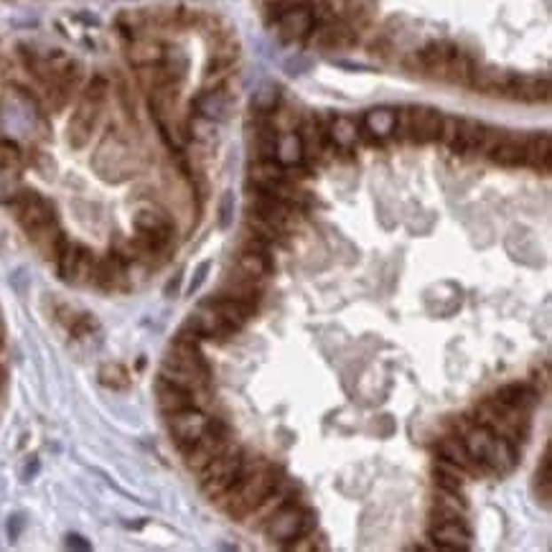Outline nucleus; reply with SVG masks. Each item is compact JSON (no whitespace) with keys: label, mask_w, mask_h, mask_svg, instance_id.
Listing matches in <instances>:
<instances>
[{"label":"nucleus","mask_w":552,"mask_h":552,"mask_svg":"<svg viewBox=\"0 0 552 552\" xmlns=\"http://www.w3.org/2000/svg\"><path fill=\"white\" fill-rule=\"evenodd\" d=\"M283 478H278V471L267 463H260L255 469H242L240 478L229 486L225 494H219L214 501L219 509H225L229 517L242 519L248 517L263 499H265Z\"/></svg>","instance_id":"nucleus-1"},{"label":"nucleus","mask_w":552,"mask_h":552,"mask_svg":"<svg viewBox=\"0 0 552 552\" xmlns=\"http://www.w3.org/2000/svg\"><path fill=\"white\" fill-rule=\"evenodd\" d=\"M161 377L196 395L209 382V364H207L201 349H199V342L176 339L169 349V354L163 357Z\"/></svg>","instance_id":"nucleus-2"},{"label":"nucleus","mask_w":552,"mask_h":552,"mask_svg":"<svg viewBox=\"0 0 552 552\" xmlns=\"http://www.w3.org/2000/svg\"><path fill=\"white\" fill-rule=\"evenodd\" d=\"M107 92H110V82L99 75L92 76L90 84L84 87L82 99L69 117V125H67V140L75 151H82L92 140L97 125H99V117H102V107L107 102Z\"/></svg>","instance_id":"nucleus-3"},{"label":"nucleus","mask_w":552,"mask_h":552,"mask_svg":"<svg viewBox=\"0 0 552 552\" xmlns=\"http://www.w3.org/2000/svg\"><path fill=\"white\" fill-rule=\"evenodd\" d=\"M92 166L99 173V178H105L110 184H122L140 171V155L117 130H110L97 146Z\"/></svg>","instance_id":"nucleus-4"},{"label":"nucleus","mask_w":552,"mask_h":552,"mask_svg":"<svg viewBox=\"0 0 552 552\" xmlns=\"http://www.w3.org/2000/svg\"><path fill=\"white\" fill-rule=\"evenodd\" d=\"M313 527H316V515L304 509V507L290 504V501L283 504L275 515L267 517L265 522H263L267 540H272L278 545H288V542H293L301 534L313 532Z\"/></svg>","instance_id":"nucleus-5"},{"label":"nucleus","mask_w":552,"mask_h":552,"mask_svg":"<svg viewBox=\"0 0 552 552\" xmlns=\"http://www.w3.org/2000/svg\"><path fill=\"white\" fill-rule=\"evenodd\" d=\"M8 207H13V214H16V219H19V225L23 227L26 234H34L38 229L57 225L54 204L46 196H41L38 191L20 189L19 196Z\"/></svg>","instance_id":"nucleus-6"},{"label":"nucleus","mask_w":552,"mask_h":552,"mask_svg":"<svg viewBox=\"0 0 552 552\" xmlns=\"http://www.w3.org/2000/svg\"><path fill=\"white\" fill-rule=\"evenodd\" d=\"M245 469V458L240 451L229 448L222 456H217L211 461L207 469H201V492L209 499H217L219 494H225L229 486L240 478Z\"/></svg>","instance_id":"nucleus-7"},{"label":"nucleus","mask_w":552,"mask_h":552,"mask_svg":"<svg viewBox=\"0 0 552 552\" xmlns=\"http://www.w3.org/2000/svg\"><path fill=\"white\" fill-rule=\"evenodd\" d=\"M229 448H232V440L227 436V428L219 420H209L207 433L199 440H193L189 448H184L181 453H184V461H186V466H189L191 471L199 474L201 469L209 466L214 458L222 456Z\"/></svg>","instance_id":"nucleus-8"},{"label":"nucleus","mask_w":552,"mask_h":552,"mask_svg":"<svg viewBox=\"0 0 552 552\" xmlns=\"http://www.w3.org/2000/svg\"><path fill=\"white\" fill-rule=\"evenodd\" d=\"M456 43L453 41H428L420 51H415L407 67L413 72H418L422 76H430V79H438V82H446V75H448V67H451V59L456 54Z\"/></svg>","instance_id":"nucleus-9"},{"label":"nucleus","mask_w":552,"mask_h":552,"mask_svg":"<svg viewBox=\"0 0 552 552\" xmlns=\"http://www.w3.org/2000/svg\"><path fill=\"white\" fill-rule=\"evenodd\" d=\"M95 252L79 242H69L61 248L57 257L59 265V278L69 286H82V283H90L92 280V272H95Z\"/></svg>","instance_id":"nucleus-10"},{"label":"nucleus","mask_w":552,"mask_h":552,"mask_svg":"<svg viewBox=\"0 0 552 552\" xmlns=\"http://www.w3.org/2000/svg\"><path fill=\"white\" fill-rule=\"evenodd\" d=\"M248 211L257 214L260 219H265L267 225H272L280 234L296 229V225H298V209H296V204L283 201L278 196H270V193H263V191H257V196L249 199Z\"/></svg>","instance_id":"nucleus-11"},{"label":"nucleus","mask_w":552,"mask_h":552,"mask_svg":"<svg viewBox=\"0 0 552 552\" xmlns=\"http://www.w3.org/2000/svg\"><path fill=\"white\" fill-rule=\"evenodd\" d=\"M402 130L407 135L413 143L418 146H428V143H436L440 138V128H443V114L436 110V107H425V105H418V107H410L402 113Z\"/></svg>","instance_id":"nucleus-12"},{"label":"nucleus","mask_w":552,"mask_h":552,"mask_svg":"<svg viewBox=\"0 0 552 552\" xmlns=\"http://www.w3.org/2000/svg\"><path fill=\"white\" fill-rule=\"evenodd\" d=\"M524 140L527 135L504 133V130H489L484 151L501 169H517L524 166Z\"/></svg>","instance_id":"nucleus-13"},{"label":"nucleus","mask_w":552,"mask_h":552,"mask_svg":"<svg viewBox=\"0 0 552 552\" xmlns=\"http://www.w3.org/2000/svg\"><path fill=\"white\" fill-rule=\"evenodd\" d=\"M169 418V430H171L173 443L178 446V451L189 448L193 440H199L207 428H209V420L196 405L193 407H186V410H178V413H171L166 415Z\"/></svg>","instance_id":"nucleus-14"},{"label":"nucleus","mask_w":552,"mask_h":552,"mask_svg":"<svg viewBox=\"0 0 552 552\" xmlns=\"http://www.w3.org/2000/svg\"><path fill=\"white\" fill-rule=\"evenodd\" d=\"M278 36L286 43L304 41L313 34L316 28V16L308 5H288L286 11L278 16Z\"/></svg>","instance_id":"nucleus-15"},{"label":"nucleus","mask_w":552,"mask_h":552,"mask_svg":"<svg viewBox=\"0 0 552 552\" xmlns=\"http://www.w3.org/2000/svg\"><path fill=\"white\" fill-rule=\"evenodd\" d=\"M507 97H509V99H517V102H527V105L548 102V99H550V76L512 75Z\"/></svg>","instance_id":"nucleus-16"},{"label":"nucleus","mask_w":552,"mask_h":552,"mask_svg":"<svg viewBox=\"0 0 552 552\" xmlns=\"http://www.w3.org/2000/svg\"><path fill=\"white\" fill-rule=\"evenodd\" d=\"M184 328L191 331L196 339H211V342H225V339H229L237 331L222 316H217L211 308H207V305H201V311H196L189 321H186Z\"/></svg>","instance_id":"nucleus-17"},{"label":"nucleus","mask_w":552,"mask_h":552,"mask_svg":"<svg viewBox=\"0 0 552 552\" xmlns=\"http://www.w3.org/2000/svg\"><path fill=\"white\" fill-rule=\"evenodd\" d=\"M430 537L438 545L440 550H469L471 548V532L466 530V524L456 519H438L430 527Z\"/></svg>","instance_id":"nucleus-18"},{"label":"nucleus","mask_w":552,"mask_h":552,"mask_svg":"<svg viewBox=\"0 0 552 552\" xmlns=\"http://www.w3.org/2000/svg\"><path fill=\"white\" fill-rule=\"evenodd\" d=\"M486 135H489V128L478 120H471V117H463L458 120L456 135L451 140V151L458 153V155H469V153L484 151V143H486Z\"/></svg>","instance_id":"nucleus-19"},{"label":"nucleus","mask_w":552,"mask_h":552,"mask_svg":"<svg viewBox=\"0 0 552 552\" xmlns=\"http://www.w3.org/2000/svg\"><path fill=\"white\" fill-rule=\"evenodd\" d=\"M313 41L316 46L321 49H328V51H342V49H349L357 43V31L351 23H343V20H331L321 26L316 34H313Z\"/></svg>","instance_id":"nucleus-20"},{"label":"nucleus","mask_w":552,"mask_h":552,"mask_svg":"<svg viewBox=\"0 0 552 552\" xmlns=\"http://www.w3.org/2000/svg\"><path fill=\"white\" fill-rule=\"evenodd\" d=\"M155 402H158L163 415H171V413H178V410H186V407L196 405L193 392L173 384V382L163 380V377H158V382H155Z\"/></svg>","instance_id":"nucleus-21"},{"label":"nucleus","mask_w":552,"mask_h":552,"mask_svg":"<svg viewBox=\"0 0 552 552\" xmlns=\"http://www.w3.org/2000/svg\"><path fill=\"white\" fill-rule=\"evenodd\" d=\"M515 72H507V69H496V67H474V75H471V84L477 92L481 95H499L507 97L509 90V82H512Z\"/></svg>","instance_id":"nucleus-22"},{"label":"nucleus","mask_w":552,"mask_h":552,"mask_svg":"<svg viewBox=\"0 0 552 552\" xmlns=\"http://www.w3.org/2000/svg\"><path fill=\"white\" fill-rule=\"evenodd\" d=\"M207 308H211L217 316H222L232 328H242L252 319L255 308L248 301H237V298H229V296H217V298H209L204 301Z\"/></svg>","instance_id":"nucleus-23"},{"label":"nucleus","mask_w":552,"mask_h":552,"mask_svg":"<svg viewBox=\"0 0 552 552\" xmlns=\"http://www.w3.org/2000/svg\"><path fill=\"white\" fill-rule=\"evenodd\" d=\"M125 275H128V263L120 255L110 252L105 260H97L95 263L92 283L102 288V290H117L125 283Z\"/></svg>","instance_id":"nucleus-24"},{"label":"nucleus","mask_w":552,"mask_h":552,"mask_svg":"<svg viewBox=\"0 0 552 552\" xmlns=\"http://www.w3.org/2000/svg\"><path fill=\"white\" fill-rule=\"evenodd\" d=\"M196 110L204 120H211V122L227 120L229 113H232V97L222 87H207L201 95L196 97Z\"/></svg>","instance_id":"nucleus-25"},{"label":"nucleus","mask_w":552,"mask_h":552,"mask_svg":"<svg viewBox=\"0 0 552 552\" xmlns=\"http://www.w3.org/2000/svg\"><path fill=\"white\" fill-rule=\"evenodd\" d=\"M524 166L534 171L548 173L552 166V138L550 133L527 135L524 140Z\"/></svg>","instance_id":"nucleus-26"},{"label":"nucleus","mask_w":552,"mask_h":552,"mask_svg":"<svg viewBox=\"0 0 552 552\" xmlns=\"http://www.w3.org/2000/svg\"><path fill=\"white\" fill-rule=\"evenodd\" d=\"M517 461H519V453H517L515 440L507 438V436H494L484 466L489 471H496V474H509L517 466Z\"/></svg>","instance_id":"nucleus-27"},{"label":"nucleus","mask_w":552,"mask_h":552,"mask_svg":"<svg viewBox=\"0 0 552 552\" xmlns=\"http://www.w3.org/2000/svg\"><path fill=\"white\" fill-rule=\"evenodd\" d=\"M438 451H440V456L446 458V461H451V463H456L458 469H463L469 477H471V474H481V471H486L478 461L471 458V453H469V448L463 446L461 436H446V438L440 440Z\"/></svg>","instance_id":"nucleus-28"},{"label":"nucleus","mask_w":552,"mask_h":552,"mask_svg":"<svg viewBox=\"0 0 552 552\" xmlns=\"http://www.w3.org/2000/svg\"><path fill=\"white\" fill-rule=\"evenodd\" d=\"M494 430H489L486 425H474V428H469L463 436H461V440H463V446L469 448V453H471V458L474 461H478L481 466H484V461H486V456H489V448H492V440H494ZM486 469V466H484Z\"/></svg>","instance_id":"nucleus-29"},{"label":"nucleus","mask_w":552,"mask_h":552,"mask_svg":"<svg viewBox=\"0 0 552 552\" xmlns=\"http://www.w3.org/2000/svg\"><path fill=\"white\" fill-rule=\"evenodd\" d=\"M288 169L283 163H278L275 158H260L252 169H249V181L255 184V189H265L270 184L286 181Z\"/></svg>","instance_id":"nucleus-30"},{"label":"nucleus","mask_w":552,"mask_h":552,"mask_svg":"<svg viewBox=\"0 0 552 552\" xmlns=\"http://www.w3.org/2000/svg\"><path fill=\"white\" fill-rule=\"evenodd\" d=\"M364 128H367V133H372L375 138H390L392 133H398V113L390 110V107L369 110L367 117H364Z\"/></svg>","instance_id":"nucleus-31"},{"label":"nucleus","mask_w":552,"mask_h":552,"mask_svg":"<svg viewBox=\"0 0 552 552\" xmlns=\"http://www.w3.org/2000/svg\"><path fill=\"white\" fill-rule=\"evenodd\" d=\"M237 272L245 275L249 280H260L270 272V257L267 252H249V249H242L240 257H237Z\"/></svg>","instance_id":"nucleus-32"},{"label":"nucleus","mask_w":552,"mask_h":552,"mask_svg":"<svg viewBox=\"0 0 552 552\" xmlns=\"http://www.w3.org/2000/svg\"><path fill=\"white\" fill-rule=\"evenodd\" d=\"M275 161L283 163V166H296L304 161V146H301V135L298 133H286L278 135V143H275Z\"/></svg>","instance_id":"nucleus-33"},{"label":"nucleus","mask_w":552,"mask_h":552,"mask_svg":"<svg viewBox=\"0 0 552 552\" xmlns=\"http://www.w3.org/2000/svg\"><path fill=\"white\" fill-rule=\"evenodd\" d=\"M494 398L499 402H504V405L519 407V410H530L534 405V392L527 384H519V382H509V384L499 387Z\"/></svg>","instance_id":"nucleus-34"},{"label":"nucleus","mask_w":552,"mask_h":552,"mask_svg":"<svg viewBox=\"0 0 552 552\" xmlns=\"http://www.w3.org/2000/svg\"><path fill=\"white\" fill-rule=\"evenodd\" d=\"M128 57L133 61V67L140 69V67H151V64L163 61L166 51H163V46L155 43V41H135L133 46H130V51H128Z\"/></svg>","instance_id":"nucleus-35"},{"label":"nucleus","mask_w":552,"mask_h":552,"mask_svg":"<svg viewBox=\"0 0 552 552\" xmlns=\"http://www.w3.org/2000/svg\"><path fill=\"white\" fill-rule=\"evenodd\" d=\"M328 138H331V143L334 146H339V148H351L354 143H357V138H359V128H357V122L351 120V117H336L334 122H331V128H328Z\"/></svg>","instance_id":"nucleus-36"},{"label":"nucleus","mask_w":552,"mask_h":552,"mask_svg":"<svg viewBox=\"0 0 552 552\" xmlns=\"http://www.w3.org/2000/svg\"><path fill=\"white\" fill-rule=\"evenodd\" d=\"M288 501H290V494H288L286 489H280V484H278V486H275V489H272V492H270V494H267L248 517H252V519L260 524V522H265L267 517L275 515V512H278L283 504H288Z\"/></svg>","instance_id":"nucleus-37"},{"label":"nucleus","mask_w":552,"mask_h":552,"mask_svg":"<svg viewBox=\"0 0 552 552\" xmlns=\"http://www.w3.org/2000/svg\"><path fill=\"white\" fill-rule=\"evenodd\" d=\"M99 382L105 387L114 390V392H120V390H128L130 387V372L120 362H107L99 367Z\"/></svg>","instance_id":"nucleus-38"},{"label":"nucleus","mask_w":552,"mask_h":552,"mask_svg":"<svg viewBox=\"0 0 552 552\" xmlns=\"http://www.w3.org/2000/svg\"><path fill=\"white\" fill-rule=\"evenodd\" d=\"M298 135H301L304 155H308V158H319V155L324 153L326 138H328V135L324 133V128H321L319 122H308L304 128V133Z\"/></svg>","instance_id":"nucleus-39"},{"label":"nucleus","mask_w":552,"mask_h":552,"mask_svg":"<svg viewBox=\"0 0 552 552\" xmlns=\"http://www.w3.org/2000/svg\"><path fill=\"white\" fill-rule=\"evenodd\" d=\"M537 499H542V507H550L552 499V448H545L542 463L537 469Z\"/></svg>","instance_id":"nucleus-40"},{"label":"nucleus","mask_w":552,"mask_h":552,"mask_svg":"<svg viewBox=\"0 0 552 552\" xmlns=\"http://www.w3.org/2000/svg\"><path fill=\"white\" fill-rule=\"evenodd\" d=\"M23 189L19 169H0V204H11Z\"/></svg>","instance_id":"nucleus-41"},{"label":"nucleus","mask_w":552,"mask_h":552,"mask_svg":"<svg viewBox=\"0 0 552 552\" xmlns=\"http://www.w3.org/2000/svg\"><path fill=\"white\" fill-rule=\"evenodd\" d=\"M0 169H23V151L8 138H0Z\"/></svg>","instance_id":"nucleus-42"},{"label":"nucleus","mask_w":552,"mask_h":552,"mask_svg":"<svg viewBox=\"0 0 552 552\" xmlns=\"http://www.w3.org/2000/svg\"><path fill=\"white\" fill-rule=\"evenodd\" d=\"M232 222H234V193L227 191L219 201V229L227 232L232 227Z\"/></svg>","instance_id":"nucleus-43"},{"label":"nucleus","mask_w":552,"mask_h":552,"mask_svg":"<svg viewBox=\"0 0 552 552\" xmlns=\"http://www.w3.org/2000/svg\"><path fill=\"white\" fill-rule=\"evenodd\" d=\"M275 102H278V90H275V87H270V84H265V87L255 95V99H252V105H255L260 113H270V110H275Z\"/></svg>","instance_id":"nucleus-44"},{"label":"nucleus","mask_w":552,"mask_h":552,"mask_svg":"<svg viewBox=\"0 0 552 552\" xmlns=\"http://www.w3.org/2000/svg\"><path fill=\"white\" fill-rule=\"evenodd\" d=\"M463 481H466V478L453 477V474H448V471H443V469H436V484H438V489H443V492L461 494V486H463Z\"/></svg>","instance_id":"nucleus-45"},{"label":"nucleus","mask_w":552,"mask_h":552,"mask_svg":"<svg viewBox=\"0 0 552 552\" xmlns=\"http://www.w3.org/2000/svg\"><path fill=\"white\" fill-rule=\"evenodd\" d=\"M209 263H201V265L196 267V272H193V280H191V286H189V293H193V290H199L201 288V283L207 280V272H209Z\"/></svg>","instance_id":"nucleus-46"},{"label":"nucleus","mask_w":552,"mask_h":552,"mask_svg":"<svg viewBox=\"0 0 552 552\" xmlns=\"http://www.w3.org/2000/svg\"><path fill=\"white\" fill-rule=\"evenodd\" d=\"M67 548L69 550H90V542L84 537H79V534H69L67 537Z\"/></svg>","instance_id":"nucleus-47"},{"label":"nucleus","mask_w":552,"mask_h":552,"mask_svg":"<svg viewBox=\"0 0 552 552\" xmlns=\"http://www.w3.org/2000/svg\"><path fill=\"white\" fill-rule=\"evenodd\" d=\"M3 382H5V377H3V369H0V390H3Z\"/></svg>","instance_id":"nucleus-48"}]
</instances>
